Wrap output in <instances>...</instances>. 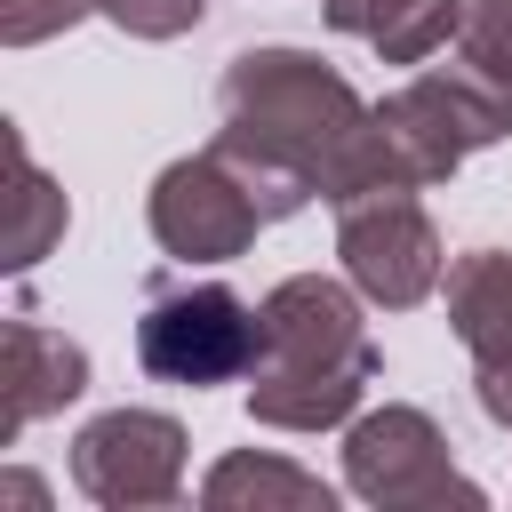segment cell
<instances>
[{
    "label": "cell",
    "mask_w": 512,
    "mask_h": 512,
    "mask_svg": "<svg viewBox=\"0 0 512 512\" xmlns=\"http://www.w3.org/2000/svg\"><path fill=\"white\" fill-rule=\"evenodd\" d=\"M8 152H16V224H8V272H32L56 240H64V192L32 168V152H24V136H8Z\"/></svg>",
    "instance_id": "cell-12"
},
{
    "label": "cell",
    "mask_w": 512,
    "mask_h": 512,
    "mask_svg": "<svg viewBox=\"0 0 512 512\" xmlns=\"http://www.w3.org/2000/svg\"><path fill=\"white\" fill-rule=\"evenodd\" d=\"M144 216H152V240H160L176 264H232V256L256 248V224H264L256 192L240 184V168H232L216 144L192 152V160H168V168L152 176Z\"/></svg>",
    "instance_id": "cell-5"
},
{
    "label": "cell",
    "mask_w": 512,
    "mask_h": 512,
    "mask_svg": "<svg viewBox=\"0 0 512 512\" xmlns=\"http://www.w3.org/2000/svg\"><path fill=\"white\" fill-rule=\"evenodd\" d=\"M88 392V352L40 320H8V352H0V440H16L24 424L56 416L64 400Z\"/></svg>",
    "instance_id": "cell-8"
},
{
    "label": "cell",
    "mask_w": 512,
    "mask_h": 512,
    "mask_svg": "<svg viewBox=\"0 0 512 512\" xmlns=\"http://www.w3.org/2000/svg\"><path fill=\"white\" fill-rule=\"evenodd\" d=\"M472 384H480V408H488V416L512 432V368H480Z\"/></svg>",
    "instance_id": "cell-16"
},
{
    "label": "cell",
    "mask_w": 512,
    "mask_h": 512,
    "mask_svg": "<svg viewBox=\"0 0 512 512\" xmlns=\"http://www.w3.org/2000/svg\"><path fill=\"white\" fill-rule=\"evenodd\" d=\"M72 488L104 512H144L184 496V424L160 408H104L72 432Z\"/></svg>",
    "instance_id": "cell-7"
},
{
    "label": "cell",
    "mask_w": 512,
    "mask_h": 512,
    "mask_svg": "<svg viewBox=\"0 0 512 512\" xmlns=\"http://www.w3.org/2000/svg\"><path fill=\"white\" fill-rule=\"evenodd\" d=\"M336 256H344V280L384 312H408L448 280V248L416 208V192H376L336 208Z\"/></svg>",
    "instance_id": "cell-6"
},
{
    "label": "cell",
    "mask_w": 512,
    "mask_h": 512,
    "mask_svg": "<svg viewBox=\"0 0 512 512\" xmlns=\"http://www.w3.org/2000/svg\"><path fill=\"white\" fill-rule=\"evenodd\" d=\"M344 488L376 512H424V504H488L480 480L456 472L448 456V432L408 408V400H384L368 416H352L344 432Z\"/></svg>",
    "instance_id": "cell-4"
},
{
    "label": "cell",
    "mask_w": 512,
    "mask_h": 512,
    "mask_svg": "<svg viewBox=\"0 0 512 512\" xmlns=\"http://www.w3.org/2000/svg\"><path fill=\"white\" fill-rule=\"evenodd\" d=\"M264 352L248 368V416L272 432H328L376 384V344L360 288L328 272H288L264 304Z\"/></svg>",
    "instance_id": "cell-2"
},
{
    "label": "cell",
    "mask_w": 512,
    "mask_h": 512,
    "mask_svg": "<svg viewBox=\"0 0 512 512\" xmlns=\"http://www.w3.org/2000/svg\"><path fill=\"white\" fill-rule=\"evenodd\" d=\"M200 504L216 512H336V488L288 456H256V448H232L208 480H200Z\"/></svg>",
    "instance_id": "cell-11"
},
{
    "label": "cell",
    "mask_w": 512,
    "mask_h": 512,
    "mask_svg": "<svg viewBox=\"0 0 512 512\" xmlns=\"http://www.w3.org/2000/svg\"><path fill=\"white\" fill-rule=\"evenodd\" d=\"M216 152L240 168V184L256 192L264 224L296 216L304 200L328 192L336 160L352 152V136L368 128V104L360 88L304 56V48H240L216 80Z\"/></svg>",
    "instance_id": "cell-1"
},
{
    "label": "cell",
    "mask_w": 512,
    "mask_h": 512,
    "mask_svg": "<svg viewBox=\"0 0 512 512\" xmlns=\"http://www.w3.org/2000/svg\"><path fill=\"white\" fill-rule=\"evenodd\" d=\"M264 352V312L248 296H232L224 280H176L152 272L144 280V312H136V368L160 384H240Z\"/></svg>",
    "instance_id": "cell-3"
},
{
    "label": "cell",
    "mask_w": 512,
    "mask_h": 512,
    "mask_svg": "<svg viewBox=\"0 0 512 512\" xmlns=\"http://www.w3.org/2000/svg\"><path fill=\"white\" fill-rule=\"evenodd\" d=\"M104 16L128 32V40H176L208 16V0H104Z\"/></svg>",
    "instance_id": "cell-15"
},
{
    "label": "cell",
    "mask_w": 512,
    "mask_h": 512,
    "mask_svg": "<svg viewBox=\"0 0 512 512\" xmlns=\"http://www.w3.org/2000/svg\"><path fill=\"white\" fill-rule=\"evenodd\" d=\"M448 328L480 368H512V256L472 248L448 264Z\"/></svg>",
    "instance_id": "cell-10"
},
{
    "label": "cell",
    "mask_w": 512,
    "mask_h": 512,
    "mask_svg": "<svg viewBox=\"0 0 512 512\" xmlns=\"http://www.w3.org/2000/svg\"><path fill=\"white\" fill-rule=\"evenodd\" d=\"M456 64H472L488 88L512 96V0H464V16H456Z\"/></svg>",
    "instance_id": "cell-13"
},
{
    "label": "cell",
    "mask_w": 512,
    "mask_h": 512,
    "mask_svg": "<svg viewBox=\"0 0 512 512\" xmlns=\"http://www.w3.org/2000/svg\"><path fill=\"white\" fill-rule=\"evenodd\" d=\"M320 16H328V32L368 40L384 64H432L456 40L464 0H320Z\"/></svg>",
    "instance_id": "cell-9"
},
{
    "label": "cell",
    "mask_w": 512,
    "mask_h": 512,
    "mask_svg": "<svg viewBox=\"0 0 512 512\" xmlns=\"http://www.w3.org/2000/svg\"><path fill=\"white\" fill-rule=\"evenodd\" d=\"M104 0H0V40L8 48H40L56 32H72L80 16H96Z\"/></svg>",
    "instance_id": "cell-14"
}]
</instances>
